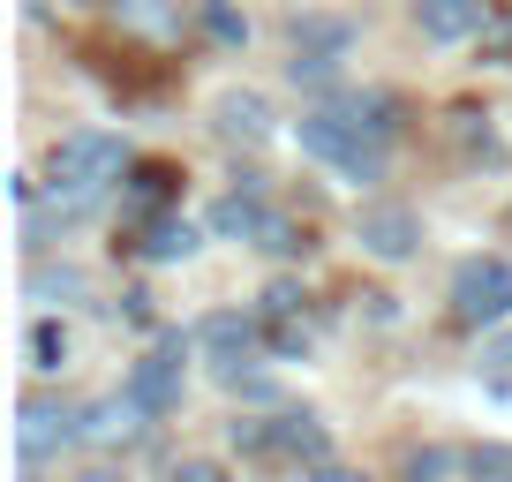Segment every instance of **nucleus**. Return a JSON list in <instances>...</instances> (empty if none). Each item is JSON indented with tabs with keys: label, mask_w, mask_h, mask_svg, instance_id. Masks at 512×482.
<instances>
[{
	"label": "nucleus",
	"mask_w": 512,
	"mask_h": 482,
	"mask_svg": "<svg viewBox=\"0 0 512 482\" xmlns=\"http://www.w3.org/2000/svg\"><path fill=\"white\" fill-rule=\"evenodd\" d=\"M121 166H128V144L121 136H106V129H83V136H61L53 144V204H61V219H76L83 204H98V196L121 181Z\"/></svg>",
	"instance_id": "obj_1"
},
{
	"label": "nucleus",
	"mask_w": 512,
	"mask_h": 482,
	"mask_svg": "<svg viewBox=\"0 0 512 482\" xmlns=\"http://www.w3.org/2000/svg\"><path fill=\"white\" fill-rule=\"evenodd\" d=\"M302 151L324 166H339L347 181H384V136L369 129L354 106H317L302 113Z\"/></svg>",
	"instance_id": "obj_2"
},
{
	"label": "nucleus",
	"mask_w": 512,
	"mask_h": 482,
	"mask_svg": "<svg viewBox=\"0 0 512 482\" xmlns=\"http://www.w3.org/2000/svg\"><path fill=\"white\" fill-rule=\"evenodd\" d=\"M512 317V257H467L452 272V324L482 332V324Z\"/></svg>",
	"instance_id": "obj_3"
},
{
	"label": "nucleus",
	"mask_w": 512,
	"mask_h": 482,
	"mask_svg": "<svg viewBox=\"0 0 512 482\" xmlns=\"http://www.w3.org/2000/svg\"><path fill=\"white\" fill-rule=\"evenodd\" d=\"M354 241H362L377 264H407L422 249V219L407 204H362L354 211Z\"/></svg>",
	"instance_id": "obj_4"
},
{
	"label": "nucleus",
	"mask_w": 512,
	"mask_h": 482,
	"mask_svg": "<svg viewBox=\"0 0 512 482\" xmlns=\"http://www.w3.org/2000/svg\"><path fill=\"white\" fill-rule=\"evenodd\" d=\"M181 354H189V339H181V332H159V347L128 370V400L144 407V415H166V407L181 400Z\"/></svg>",
	"instance_id": "obj_5"
},
{
	"label": "nucleus",
	"mask_w": 512,
	"mask_h": 482,
	"mask_svg": "<svg viewBox=\"0 0 512 482\" xmlns=\"http://www.w3.org/2000/svg\"><path fill=\"white\" fill-rule=\"evenodd\" d=\"M241 452H279V460H324V422L317 415H279V422H234Z\"/></svg>",
	"instance_id": "obj_6"
},
{
	"label": "nucleus",
	"mask_w": 512,
	"mask_h": 482,
	"mask_svg": "<svg viewBox=\"0 0 512 482\" xmlns=\"http://www.w3.org/2000/svg\"><path fill=\"white\" fill-rule=\"evenodd\" d=\"M354 46V23H339V16H302L294 23V83H324L339 68V53Z\"/></svg>",
	"instance_id": "obj_7"
},
{
	"label": "nucleus",
	"mask_w": 512,
	"mask_h": 482,
	"mask_svg": "<svg viewBox=\"0 0 512 482\" xmlns=\"http://www.w3.org/2000/svg\"><path fill=\"white\" fill-rule=\"evenodd\" d=\"M211 234H226V241H264L272 234V211H264V181L256 174H241V189L211 204Z\"/></svg>",
	"instance_id": "obj_8"
},
{
	"label": "nucleus",
	"mask_w": 512,
	"mask_h": 482,
	"mask_svg": "<svg viewBox=\"0 0 512 482\" xmlns=\"http://www.w3.org/2000/svg\"><path fill=\"white\" fill-rule=\"evenodd\" d=\"M415 23H422V38H437V46H460V38L490 31V0H415Z\"/></svg>",
	"instance_id": "obj_9"
},
{
	"label": "nucleus",
	"mask_w": 512,
	"mask_h": 482,
	"mask_svg": "<svg viewBox=\"0 0 512 482\" xmlns=\"http://www.w3.org/2000/svg\"><path fill=\"white\" fill-rule=\"evenodd\" d=\"M196 339H204V354L219 362L226 377H234L241 362L256 354V339H264V332H256V317H234V309H219V317H204V332H196Z\"/></svg>",
	"instance_id": "obj_10"
},
{
	"label": "nucleus",
	"mask_w": 512,
	"mask_h": 482,
	"mask_svg": "<svg viewBox=\"0 0 512 482\" xmlns=\"http://www.w3.org/2000/svg\"><path fill=\"white\" fill-rule=\"evenodd\" d=\"M219 136L226 144H264V136H272V106L256 91H226L219 98Z\"/></svg>",
	"instance_id": "obj_11"
},
{
	"label": "nucleus",
	"mask_w": 512,
	"mask_h": 482,
	"mask_svg": "<svg viewBox=\"0 0 512 482\" xmlns=\"http://www.w3.org/2000/svg\"><path fill=\"white\" fill-rule=\"evenodd\" d=\"M76 430H83L76 415H53V407H38V400H31V407H23V430H16V445H23V460L38 467V460H46L53 445H68Z\"/></svg>",
	"instance_id": "obj_12"
},
{
	"label": "nucleus",
	"mask_w": 512,
	"mask_h": 482,
	"mask_svg": "<svg viewBox=\"0 0 512 482\" xmlns=\"http://www.w3.org/2000/svg\"><path fill=\"white\" fill-rule=\"evenodd\" d=\"M189 249H196V226L189 219H151L144 226V257L151 264H181Z\"/></svg>",
	"instance_id": "obj_13"
},
{
	"label": "nucleus",
	"mask_w": 512,
	"mask_h": 482,
	"mask_svg": "<svg viewBox=\"0 0 512 482\" xmlns=\"http://www.w3.org/2000/svg\"><path fill=\"white\" fill-rule=\"evenodd\" d=\"M61 362H68V332H61L53 317H46V324H31V370H46V377H53Z\"/></svg>",
	"instance_id": "obj_14"
},
{
	"label": "nucleus",
	"mask_w": 512,
	"mask_h": 482,
	"mask_svg": "<svg viewBox=\"0 0 512 482\" xmlns=\"http://www.w3.org/2000/svg\"><path fill=\"white\" fill-rule=\"evenodd\" d=\"M204 31H211V38H226V46H241V38H249V23H241L226 0H204Z\"/></svg>",
	"instance_id": "obj_15"
},
{
	"label": "nucleus",
	"mask_w": 512,
	"mask_h": 482,
	"mask_svg": "<svg viewBox=\"0 0 512 482\" xmlns=\"http://www.w3.org/2000/svg\"><path fill=\"white\" fill-rule=\"evenodd\" d=\"M482 38H490V61L512 68V16H490V31H482Z\"/></svg>",
	"instance_id": "obj_16"
},
{
	"label": "nucleus",
	"mask_w": 512,
	"mask_h": 482,
	"mask_svg": "<svg viewBox=\"0 0 512 482\" xmlns=\"http://www.w3.org/2000/svg\"><path fill=\"white\" fill-rule=\"evenodd\" d=\"M174 189V166H136V196H166Z\"/></svg>",
	"instance_id": "obj_17"
},
{
	"label": "nucleus",
	"mask_w": 512,
	"mask_h": 482,
	"mask_svg": "<svg viewBox=\"0 0 512 482\" xmlns=\"http://www.w3.org/2000/svg\"><path fill=\"white\" fill-rule=\"evenodd\" d=\"M445 452H415V460H407V482H437V475H445Z\"/></svg>",
	"instance_id": "obj_18"
},
{
	"label": "nucleus",
	"mask_w": 512,
	"mask_h": 482,
	"mask_svg": "<svg viewBox=\"0 0 512 482\" xmlns=\"http://www.w3.org/2000/svg\"><path fill=\"white\" fill-rule=\"evenodd\" d=\"M166 482H226V475H219V467H211V460H181V467H174V475H166Z\"/></svg>",
	"instance_id": "obj_19"
},
{
	"label": "nucleus",
	"mask_w": 512,
	"mask_h": 482,
	"mask_svg": "<svg viewBox=\"0 0 512 482\" xmlns=\"http://www.w3.org/2000/svg\"><path fill=\"white\" fill-rule=\"evenodd\" d=\"M482 362H490V370H512V332H497L490 347H482Z\"/></svg>",
	"instance_id": "obj_20"
},
{
	"label": "nucleus",
	"mask_w": 512,
	"mask_h": 482,
	"mask_svg": "<svg viewBox=\"0 0 512 482\" xmlns=\"http://www.w3.org/2000/svg\"><path fill=\"white\" fill-rule=\"evenodd\" d=\"M309 482H362V475H347V467H317Z\"/></svg>",
	"instance_id": "obj_21"
},
{
	"label": "nucleus",
	"mask_w": 512,
	"mask_h": 482,
	"mask_svg": "<svg viewBox=\"0 0 512 482\" xmlns=\"http://www.w3.org/2000/svg\"><path fill=\"white\" fill-rule=\"evenodd\" d=\"M76 482H121V475H113V467H83Z\"/></svg>",
	"instance_id": "obj_22"
}]
</instances>
